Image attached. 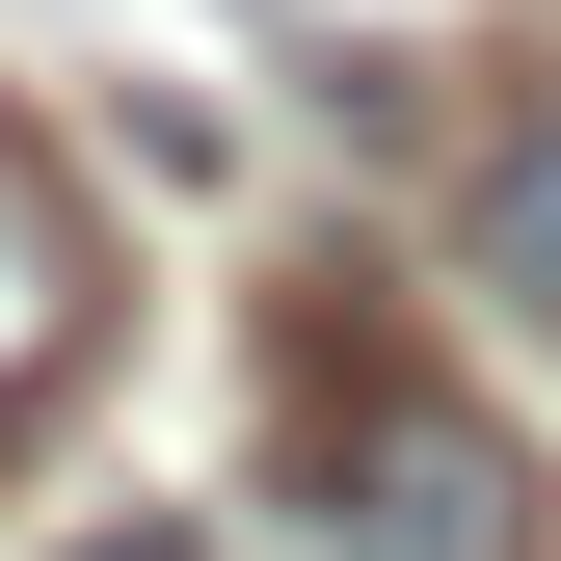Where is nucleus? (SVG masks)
<instances>
[{"label": "nucleus", "instance_id": "f03ea898", "mask_svg": "<svg viewBox=\"0 0 561 561\" xmlns=\"http://www.w3.org/2000/svg\"><path fill=\"white\" fill-rule=\"evenodd\" d=\"M81 375H107V215H81V161L0 107V455H27Z\"/></svg>", "mask_w": 561, "mask_h": 561}, {"label": "nucleus", "instance_id": "7ed1b4c3", "mask_svg": "<svg viewBox=\"0 0 561 561\" xmlns=\"http://www.w3.org/2000/svg\"><path fill=\"white\" fill-rule=\"evenodd\" d=\"M455 241H481V295L561 347V54H535L508 107H481V161H455Z\"/></svg>", "mask_w": 561, "mask_h": 561}, {"label": "nucleus", "instance_id": "20e7f679", "mask_svg": "<svg viewBox=\"0 0 561 561\" xmlns=\"http://www.w3.org/2000/svg\"><path fill=\"white\" fill-rule=\"evenodd\" d=\"M81 561H215V508H134V535H81Z\"/></svg>", "mask_w": 561, "mask_h": 561}, {"label": "nucleus", "instance_id": "f257e3e1", "mask_svg": "<svg viewBox=\"0 0 561 561\" xmlns=\"http://www.w3.org/2000/svg\"><path fill=\"white\" fill-rule=\"evenodd\" d=\"M215 561H561V508H535L508 401H481L347 241H295L267 267V428L215 481Z\"/></svg>", "mask_w": 561, "mask_h": 561}]
</instances>
